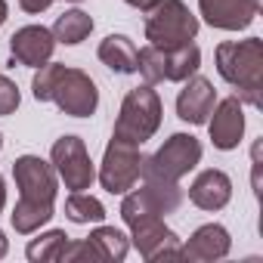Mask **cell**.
<instances>
[{
    "mask_svg": "<svg viewBox=\"0 0 263 263\" xmlns=\"http://www.w3.org/2000/svg\"><path fill=\"white\" fill-rule=\"evenodd\" d=\"M158 127H161V99L149 84H143L124 96L111 140L127 143V146H143L146 140L155 137Z\"/></svg>",
    "mask_w": 263,
    "mask_h": 263,
    "instance_id": "4",
    "label": "cell"
},
{
    "mask_svg": "<svg viewBox=\"0 0 263 263\" xmlns=\"http://www.w3.org/2000/svg\"><path fill=\"white\" fill-rule=\"evenodd\" d=\"M90 31H93V19H90L84 10H68V13H62V16L56 19V25H53V37H56L59 44H68V47L87 41Z\"/></svg>",
    "mask_w": 263,
    "mask_h": 263,
    "instance_id": "19",
    "label": "cell"
},
{
    "mask_svg": "<svg viewBox=\"0 0 263 263\" xmlns=\"http://www.w3.org/2000/svg\"><path fill=\"white\" fill-rule=\"evenodd\" d=\"M19 87L7 74H0V115H13L19 108Z\"/></svg>",
    "mask_w": 263,
    "mask_h": 263,
    "instance_id": "22",
    "label": "cell"
},
{
    "mask_svg": "<svg viewBox=\"0 0 263 263\" xmlns=\"http://www.w3.org/2000/svg\"><path fill=\"white\" fill-rule=\"evenodd\" d=\"M198 10L208 19V25L223 31H241L254 22L260 0H198Z\"/></svg>",
    "mask_w": 263,
    "mask_h": 263,
    "instance_id": "12",
    "label": "cell"
},
{
    "mask_svg": "<svg viewBox=\"0 0 263 263\" xmlns=\"http://www.w3.org/2000/svg\"><path fill=\"white\" fill-rule=\"evenodd\" d=\"M65 245H68V235H65L62 229H53V232H47V235H41V238H34V241L28 245V260H34V263L62 260Z\"/></svg>",
    "mask_w": 263,
    "mask_h": 263,
    "instance_id": "21",
    "label": "cell"
},
{
    "mask_svg": "<svg viewBox=\"0 0 263 263\" xmlns=\"http://www.w3.org/2000/svg\"><path fill=\"white\" fill-rule=\"evenodd\" d=\"M50 158H53V171L59 174V180L65 183V189H71V192H84L96 180L93 161H90L87 146H84L81 137H59L53 143Z\"/></svg>",
    "mask_w": 263,
    "mask_h": 263,
    "instance_id": "8",
    "label": "cell"
},
{
    "mask_svg": "<svg viewBox=\"0 0 263 263\" xmlns=\"http://www.w3.org/2000/svg\"><path fill=\"white\" fill-rule=\"evenodd\" d=\"M0 146H4V137H0Z\"/></svg>",
    "mask_w": 263,
    "mask_h": 263,
    "instance_id": "29",
    "label": "cell"
},
{
    "mask_svg": "<svg viewBox=\"0 0 263 263\" xmlns=\"http://www.w3.org/2000/svg\"><path fill=\"white\" fill-rule=\"evenodd\" d=\"M198 34V19L183 0H155L146 10V41L158 50H174L192 44Z\"/></svg>",
    "mask_w": 263,
    "mask_h": 263,
    "instance_id": "5",
    "label": "cell"
},
{
    "mask_svg": "<svg viewBox=\"0 0 263 263\" xmlns=\"http://www.w3.org/2000/svg\"><path fill=\"white\" fill-rule=\"evenodd\" d=\"M137 56H140L137 44L130 41V37H124V34H108V37L99 44V59H102V65H108V68L118 71V74H134V71H137Z\"/></svg>",
    "mask_w": 263,
    "mask_h": 263,
    "instance_id": "16",
    "label": "cell"
},
{
    "mask_svg": "<svg viewBox=\"0 0 263 263\" xmlns=\"http://www.w3.org/2000/svg\"><path fill=\"white\" fill-rule=\"evenodd\" d=\"M65 217L71 223H102L105 220V208L99 198L87 195V192H71L65 198Z\"/></svg>",
    "mask_w": 263,
    "mask_h": 263,
    "instance_id": "20",
    "label": "cell"
},
{
    "mask_svg": "<svg viewBox=\"0 0 263 263\" xmlns=\"http://www.w3.org/2000/svg\"><path fill=\"white\" fill-rule=\"evenodd\" d=\"M201 161V143L192 134H174L152 158H143V180L180 183Z\"/></svg>",
    "mask_w": 263,
    "mask_h": 263,
    "instance_id": "6",
    "label": "cell"
},
{
    "mask_svg": "<svg viewBox=\"0 0 263 263\" xmlns=\"http://www.w3.org/2000/svg\"><path fill=\"white\" fill-rule=\"evenodd\" d=\"M56 50V37L50 28L44 25H25L19 28L13 37H10V53L19 65H28V68H41L50 62Z\"/></svg>",
    "mask_w": 263,
    "mask_h": 263,
    "instance_id": "10",
    "label": "cell"
},
{
    "mask_svg": "<svg viewBox=\"0 0 263 263\" xmlns=\"http://www.w3.org/2000/svg\"><path fill=\"white\" fill-rule=\"evenodd\" d=\"M4 254H7V235L0 232V257H4Z\"/></svg>",
    "mask_w": 263,
    "mask_h": 263,
    "instance_id": "27",
    "label": "cell"
},
{
    "mask_svg": "<svg viewBox=\"0 0 263 263\" xmlns=\"http://www.w3.org/2000/svg\"><path fill=\"white\" fill-rule=\"evenodd\" d=\"M198 65H201V50L195 44L164 50V81H186L198 71Z\"/></svg>",
    "mask_w": 263,
    "mask_h": 263,
    "instance_id": "17",
    "label": "cell"
},
{
    "mask_svg": "<svg viewBox=\"0 0 263 263\" xmlns=\"http://www.w3.org/2000/svg\"><path fill=\"white\" fill-rule=\"evenodd\" d=\"M37 102H56L71 118H90L99 105V90L93 78L81 68H68L62 62H47L37 68L31 81Z\"/></svg>",
    "mask_w": 263,
    "mask_h": 263,
    "instance_id": "2",
    "label": "cell"
},
{
    "mask_svg": "<svg viewBox=\"0 0 263 263\" xmlns=\"http://www.w3.org/2000/svg\"><path fill=\"white\" fill-rule=\"evenodd\" d=\"M13 177L19 186V204L13 211V229L19 235L37 232L53 217L56 201V171L37 155H22L13 164Z\"/></svg>",
    "mask_w": 263,
    "mask_h": 263,
    "instance_id": "1",
    "label": "cell"
},
{
    "mask_svg": "<svg viewBox=\"0 0 263 263\" xmlns=\"http://www.w3.org/2000/svg\"><path fill=\"white\" fill-rule=\"evenodd\" d=\"M217 71L226 84L235 87V96L254 108L263 105V41L248 37V41H223L214 53Z\"/></svg>",
    "mask_w": 263,
    "mask_h": 263,
    "instance_id": "3",
    "label": "cell"
},
{
    "mask_svg": "<svg viewBox=\"0 0 263 263\" xmlns=\"http://www.w3.org/2000/svg\"><path fill=\"white\" fill-rule=\"evenodd\" d=\"M214 118H208V127H211V143L223 152L235 149L241 143V134H245V111H241V99L238 96H229L223 102L214 105L211 111Z\"/></svg>",
    "mask_w": 263,
    "mask_h": 263,
    "instance_id": "11",
    "label": "cell"
},
{
    "mask_svg": "<svg viewBox=\"0 0 263 263\" xmlns=\"http://www.w3.org/2000/svg\"><path fill=\"white\" fill-rule=\"evenodd\" d=\"M50 4L53 0H19V7L25 13H44V10H50Z\"/></svg>",
    "mask_w": 263,
    "mask_h": 263,
    "instance_id": "23",
    "label": "cell"
},
{
    "mask_svg": "<svg viewBox=\"0 0 263 263\" xmlns=\"http://www.w3.org/2000/svg\"><path fill=\"white\" fill-rule=\"evenodd\" d=\"M189 198H192V204H198L201 211H220V208H226L229 198H232V180H229L223 171H217V167L201 171V174L192 180V186H189Z\"/></svg>",
    "mask_w": 263,
    "mask_h": 263,
    "instance_id": "14",
    "label": "cell"
},
{
    "mask_svg": "<svg viewBox=\"0 0 263 263\" xmlns=\"http://www.w3.org/2000/svg\"><path fill=\"white\" fill-rule=\"evenodd\" d=\"M214 105H217V90H214V84H211L208 78H198V74L186 78V87H183L180 96H177V115H180L183 121H189V124H208Z\"/></svg>",
    "mask_w": 263,
    "mask_h": 263,
    "instance_id": "13",
    "label": "cell"
},
{
    "mask_svg": "<svg viewBox=\"0 0 263 263\" xmlns=\"http://www.w3.org/2000/svg\"><path fill=\"white\" fill-rule=\"evenodd\" d=\"M4 204H7V183L0 177V214H4Z\"/></svg>",
    "mask_w": 263,
    "mask_h": 263,
    "instance_id": "25",
    "label": "cell"
},
{
    "mask_svg": "<svg viewBox=\"0 0 263 263\" xmlns=\"http://www.w3.org/2000/svg\"><path fill=\"white\" fill-rule=\"evenodd\" d=\"M90 248L96 251V257H99V263H118V260H124L127 257V235L121 232V229H115V226H99V229H93L90 232Z\"/></svg>",
    "mask_w": 263,
    "mask_h": 263,
    "instance_id": "18",
    "label": "cell"
},
{
    "mask_svg": "<svg viewBox=\"0 0 263 263\" xmlns=\"http://www.w3.org/2000/svg\"><path fill=\"white\" fill-rule=\"evenodd\" d=\"M7 22V0H0V25Z\"/></svg>",
    "mask_w": 263,
    "mask_h": 263,
    "instance_id": "26",
    "label": "cell"
},
{
    "mask_svg": "<svg viewBox=\"0 0 263 263\" xmlns=\"http://www.w3.org/2000/svg\"><path fill=\"white\" fill-rule=\"evenodd\" d=\"M124 4H130V7H137V10H149L155 0H124Z\"/></svg>",
    "mask_w": 263,
    "mask_h": 263,
    "instance_id": "24",
    "label": "cell"
},
{
    "mask_svg": "<svg viewBox=\"0 0 263 263\" xmlns=\"http://www.w3.org/2000/svg\"><path fill=\"white\" fill-rule=\"evenodd\" d=\"M130 238H134L137 251L149 260V263H158L164 257H180V238L164 226V220L158 214H146V217H137L130 220Z\"/></svg>",
    "mask_w": 263,
    "mask_h": 263,
    "instance_id": "9",
    "label": "cell"
},
{
    "mask_svg": "<svg viewBox=\"0 0 263 263\" xmlns=\"http://www.w3.org/2000/svg\"><path fill=\"white\" fill-rule=\"evenodd\" d=\"M229 248H232L229 232L220 223H208V226H198L186 245H180V257L183 260H220L229 254Z\"/></svg>",
    "mask_w": 263,
    "mask_h": 263,
    "instance_id": "15",
    "label": "cell"
},
{
    "mask_svg": "<svg viewBox=\"0 0 263 263\" xmlns=\"http://www.w3.org/2000/svg\"><path fill=\"white\" fill-rule=\"evenodd\" d=\"M143 174V155H140V146H127V143H118L111 140L108 149H105V158H102V167H99V183L105 192L111 195H124L137 186Z\"/></svg>",
    "mask_w": 263,
    "mask_h": 263,
    "instance_id": "7",
    "label": "cell"
},
{
    "mask_svg": "<svg viewBox=\"0 0 263 263\" xmlns=\"http://www.w3.org/2000/svg\"><path fill=\"white\" fill-rule=\"evenodd\" d=\"M68 4H81V0H68Z\"/></svg>",
    "mask_w": 263,
    "mask_h": 263,
    "instance_id": "28",
    "label": "cell"
}]
</instances>
